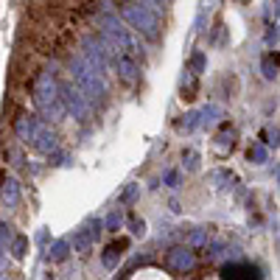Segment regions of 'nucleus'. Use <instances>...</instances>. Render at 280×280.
I'll return each mask as SVG.
<instances>
[{
    "label": "nucleus",
    "instance_id": "8",
    "mask_svg": "<svg viewBox=\"0 0 280 280\" xmlns=\"http://www.w3.org/2000/svg\"><path fill=\"white\" fill-rule=\"evenodd\" d=\"M126 238H121V241H115V244H110V247L104 249V255H101V261H104V266L106 269H115L118 266V261H121V252L126 249Z\"/></svg>",
    "mask_w": 280,
    "mask_h": 280
},
{
    "label": "nucleus",
    "instance_id": "4",
    "mask_svg": "<svg viewBox=\"0 0 280 280\" xmlns=\"http://www.w3.org/2000/svg\"><path fill=\"white\" fill-rule=\"evenodd\" d=\"M126 17L138 31L148 34V37L157 34V20H154V14L148 9H143V6H126Z\"/></svg>",
    "mask_w": 280,
    "mask_h": 280
},
{
    "label": "nucleus",
    "instance_id": "26",
    "mask_svg": "<svg viewBox=\"0 0 280 280\" xmlns=\"http://www.w3.org/2000/svg\"><path fill=\"white\" fill-rule=\"evenodd\" d=\"M0 238H3V247H6V241H14V235H11V227L9 224H0Z\"/></svg>",
    "mask_w": 280,
    "mask_h": 280
},
{
    "label": "nucleus",
    "instance_id": "3",
    "mask_svg": "<svg viewBox=\"0 0 280 280\" xmlns=\"http://www.w3.org/2000/svg\"><path fill=\"white\" fill-rule=\"evenodd\" d=\"M62 104L68 106V112H73V118H79V121H90V106H87V95L79 90V87L73 84H64L62 90Z\"/></svg>",
    "mask_w": 280,
    "mask_h": 280
},
{
    "label": "nucleus",
    "instance_id": "10",
    "mask_svg": "<svg viewBox=\"0 0 280 280\" xmlns=\"http://www.w3.org/2000/svg\"><path fill=\"white\" fill-rule=\"evenodd\" d=\"M17 202H20V185H17V180L6 177V180H3V205L6 207H14Z\"/></svg>",
    "mask_w": 280,
    "mask_h": 280
},
{
    "label": "nucleus",
    "instance_id": "7",
    "mask_svg": "<svg viewBox=\"0 0 280 280\" xmlns=\"http://www.w3.org/2000/svg\"><path fill=\"white\" fill-rule=\"evenodd\" d=\"M34 146H37L42 154H53L59 148V138L51 132V129L39 126V135H37V140H34Z\"/></svg>",
    "mask_w": 280,
    "mask_h": 280
},
{
    "label": "nucleus",
    "instance_id": "19",
    "mask_svg": "<svg viewBox=\"0 0 280 280\" xmlns=\"http://www.w3.org/2000/svg\"><path fill=\"white\" fill-rule=\"evenodd\" d=\"M138 190H140V185H135V182H132V185H126V190L121 193V205H132V202L138 199Z\"/></svg>",
    "mask_w": 280,
    "mask_h": 280
},
{
    "label": "nucleus",
    "instance_id": "27",
    "mask_svg": "<svg viewBox=\"0 0 280 280\" xmlns=\"http://www.w3.org/2000/svg\"><path fill=\"white\" fill-rule=\"evenodd\" d=\"M146 6H148V9H160V3H157V0H146Z\"/></svg>",
    "mask_w": 280,
    "mask_h": 280
},
{
    "label": "nucleus",
    "instance_id": "16",
    "mask_svg": "<svg viewBox=\"0 0 280 280\" xmlns=\"http://www.w3.org/2000/svg\"><path fill=\"white\" fill-rule=\"evenodd\" d=\"M219 115H222V112H219V106H205V110L199 112V121H202V126H213V123L219 121Z\"/></svg>",
    "mask_w": 280,
    "mask_h": 280
},
{
    "label": "nucleus",
    "instance_id": "18",
    "mask_svg": "<svg viewBox=\"0 0 280 280\" xmlns=\"http://www.w3.org/2000/svg\"><path fill=\"white\" fill-rule=\"evenodd\" d=\"M196 126H202V121H199V112H188V115H185V121L180 123V129H185V132H193Z\"/></svg>",
    "mask_w": 280,
    "mask_h": 280
},
{
    "label": "nucleus",
    "instance_id": "12",
    "mask_svg": "<svg viewBox=\"0 0 280 280\" xmlns=\"http://www.w3.org/2000/svg\"><path fill=\"white\" fill-rule=\"evenodd\" d=\"M93 233L90 230H79V233L73 235V247H76V252H90V247H93Z\"/></svg>",
    "mask_w": 280,
    "mask_h": 280
},
{
    "label": "nucleus",
    "instance_id": "22",
    "mask_svg": "<svg viewBox=\"0 0 280 280\" xmlns=\"http://www.w3.org/2000/svg\"><path fill=\"white\" fill-rule=\"evenodd\" d=\"M182 157H185V165H188V171H196V168H199V154H196L193 148H188V152L182 154Z\"/></svg>",
    "mask_w": 280,
    "mask_h": 280
},
{
    "label": "nucleus",
    "instance_id": "28",
    "mask_svg": "<svg viewBox=\"0 0 280 280\" xmlns=\"http://www.w3.org/2000/svg\"><path fill=\"white\" fill-rule=\"evenodd\" d=\"M277 182H280V171H277Z\"/></svg>",
    "mask_w": 280,
    "mask_h": 280
},
{
    "label": "nucleus",
    "instance_id": "1",
    "mask_svg": "<svg viewBox=\"0 0 280 280\" xmlns=\"http://www.w3.org/2000/svg\"><path fill=\"white\" fill-rule=\"evenodd\" d=\"M34 104H37V110L42 112L45 118H51V121L62 118V95H59L51 76L42 73L37 79V84H34Z\"/></svg>",
    "mask_w": 280,
    "mask_h": 280
},
{
    "label": "nucleus",
    "instance_id": "13",
    "mask_svg": "<svg viewBox=\"0 0 280 280\" xmlns=\"http://www.w3.org/2000/svg\"><path fill=\"white\" fill-rule=\"evenodd\" d=\"M68 249H70V244H68V241H56L51 249H48L45 258H48V261H53V264H59V261L68 258Z\"/></svg>",
    "mask_w": 280,
    "mask_h": 280
},
{
    "label": "nucleus",
    "instance_id": "17",
    "mask_svg": "<svg viewBox=\"0 0 280 280\" xmlns=\"http://www.w3.org/2000/svg\"><path fill=\"white\" fill-rule=\"evenodd\" d=\"M121 224H123V213H121V210H112L110 216H106L104 227L110 230V233H118V230H121Z\"/></svg>",
    "mask_w": 280,
    "mask_h": 280
},
{
    "label": "nucleus",
    "instance_id": "15",
    "mask_svg": "<svg viewBox=\"0 0 280 280\" xmlns=\"http://www.w3.org/2000/svg\"><path fill=\"white\" fill-rule=\"evenodd\" d=\"M11 255H14L17 261H23L28 255V238L26 235H17L14 241H11Z\"/></svg>",
    "mask_w": 280,
    "mask_h": 280
},
{
    "label": "nucleus",
    "instance_id": "11",
    "mask_svg": "<svg viewBox=\"0 0 280 280\" xmlns=\"http://www.w3.org/2000/svg\"><path fill=\"white\" fill-rule=\"evenodd\" d=\"M207 241H210V233H207L205 227H196V230H190V235H188V247L193 249H207Z\"/></svg>",
    "mask_w": 280,
    "mask_h": 280
},
{
    "label": "nucleus",
    "instance_id": "29",
    "mask_svg": "<svg viewBox=\"0 0 280 280\" xmlns=\"http://www.w3.org/2000/svg\"><path fill=\"white\" fill-rule=\"evenodd\" d=\"M3 280H6V277H3Z\"/></svg>",
    "mask_w": 280,
    "mask_h": 280
},
{
    "label": "nucleus",
    "instance_id": "24",
    "mask_svg": "<svg viewBox=\"0 0 280 280\" xmlns=\"http://www.w3.org/2000/svg\"><path fill=\"white\" fill-rule=\"evenodd\" d=\"M190 70H193V73H202V70H205V56H202V53H196V56L190 59Z\"/></svg>",
    "mask_w": 280,
    "mask_h": 280
},
{
    "label": "nucleus",
    "instance_id": "25",
    "mask_svg": "<svg viewBox=\"0 0 280 280\" xmlns=\"http://www.w3.org/2000/svg\"><path fill=\"white\" fill-rule=\"evenodd\" d=\"M264 138H269V140H266L269 146H277V143H280V132H277V129H266Z\"/></svg>",
    "mask_w": 280,
    "mask_h": 280
},
{
    "label": "nucleus",
    "instance_id": "23",
    "mask_svg": "<svg viewBox=\"0 0 280 280\" xmlns=\"http://www.w3.org/2000/svg\"><path fill=\"white\" fill-rule=\"evenodd\" d=\"M275 70H277L275 59H272V56H266V59H264V76H266V79H275Z\"/></svg>",
    "mask_w": 280,
    "mask_h": 280
},
{
    "label": "nucleus",
    "instance_id": "20",
    "mask_svg": "<svg viewBox=\"0 0 280 280\" xmlns=\"http://www.w3.org/2000/svg\"><path fill=\"white\" fill-rule=\"evenodd\" d=\"M129 227H132V233L135 235H146V222H143V219H138V216H129Z\"/></svg>",
    "mask_w": 280,
    "mask_h": 280
},
{
    "label": "nucleus",
    "instance_id": "9",
    "mask_svg": "<svg viewBox=\"0 0 280 280\" xmlns=\"http://www.w3.org/2000/svg\"><path fill=\"white\" fill-rule=\"evenodd\" d=\"M115 68H118V73H121L123 81H135V79H138V64H135L129 56H123V53H121V56H115Z\"/></svg>",
    "mask_w": 280,
    "mask_h": 280
},
{
    "label": "nucleus",
    "instance_id": "5",
    "mask_svg": "<svg viewBox=\"0 0 280 280\" xmlns=\"http://www.w3.org/2000/svg\"><path fill=\"white\" fill-rule=\"evenodd\" d=\"M165 261H168V269H171V272H177V275H185V272L193 269L196 255H193V249H190V247H174Z\"/></svg>",
    "mask_w": 280,
    "mask_h": 280
},
{
    "label": "nucleus",
    "instance_id": "14",
    "mask_svg": "<svg viewBox=\"0 0 280 280\" xmlns=\"http://www.w3.org/2000/svg\"><path fill=\"white\" fill-rule=\"evenodd\" d=\"M247 157H249V163H255V165H264L266 160H269V152H266V146H261V143H255L252 148L247 152Z\"/></svg>",
    "mask_w": 280,
    "mask_h": 280
},
{
    "label": "nucleus",
    "instance_id": "6",
    "mask_svg": "<svg viewBox=\"0 0 280 280\" xmlns=\"http://www.w3.org/2000/svg\"><path fill=\"white\" fill-rule=\"evenodd\" d=\"M14 132H17V138H20V140H37V135H39L37 118H34V115H20V118H17V123H14Z\"/></svg>",
    "mask_w": 280,
    "mask_h": 280
},
{
    "label": "nucleus",
    "instance_id": "21",
    "mask_svg": "<svg viewBox=\"0 0 280 280\" xmlns=\"http://www.w3.org/2000/svg\"><path fill=\"white\" fill-rule=\"evenodd\" d=\"M180 180H182V174H180V171H174V168H171V171H165V177H163V185L177 188V185H180Z\"/></svg>",
    "mask_w": 280,
    "mask_h": 280
},
{
    "label": "nucleus",
    "instance_id": "2",
    "mask_svg": "<svg viewBox=\"0 0 280 280\" xmlns=\"http://www.w3.org/2000/svg\"><path fill=\"white\" fill-rule=\"evenodd\" d=\"M73 79H76V87H79L90 101L104 95V79H101V73L93 64H84L81 59H73Z\"/></svg>",
    "mask_w": 280,
    "mask_h": 280
}]
</instances>
